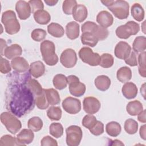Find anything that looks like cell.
Returning a JSON list of instances; mask_svg holds the SVG:
<instances>
[{"mask_svg":"<svg viewBox=\"0 0 146 146\" xmlns=\"http://www.w3.org/2000/svg\"><path fill=\"white\" fill-rule=\"evenodd\" d=\"M33 95L27 86L22 87L16 91L9 104L10 109L13 113L18 117H21L28 112L33 107Z\"/></svg>","mask_w":146,"mask_h":146,"instance_id":"6da1fadb","label":"cell"},{"mask_svg":"<svg viewBox=\"0 0 146 146\" xmlns=\"http://www.w3.org/2000/svg\"><path fill=\"white\" fill-rule=\"evenodd\" d=\"M40 52L43 60L48 66L55 65L59 60L55 53V46L54 43L48 40L43 41L40 45Z\"/></svg>","mask_w":146,"mask_h":146,"instance_id":"7a4b0ae2","label":"cell"},{"mask_svg":"<svg viewBox=\"0 0 146 146\" xmlns=\"http://www.w3.org/2000/svg\"><path fill=\"white\" fill-rule=\"evenodd\" d=\"M6 32L10 35L17 34L20 30V24L17 19L15 13L13 10H7L3 13L1 19Z\"/></svg>","mask_w":146,"mask_h":146,"instance_id":"3957f363","label":"cell"},{"mask_svg":"<svg viewBox=\"0 0 146 146\" xmlns=\"http://www.w3.org/2000/svg\"><path fill=\"white\" fill-rule=\"evenodd\" d=\"M1 121L7 131L14 135L18 132L22 127L20 120L9 112H4L1 113Z\"/></svg>","mask_w":146,"mask_h":146,"instance_id":"277c9868","label":"cell"},{"mask_svg":"<svg viewBox=\"0 0 146 146\" xmlns=\"http://www.w3.org/2000/svg\"><path fill=\"white\" fill-rule=\"evenodd\" d=\"M140 30L139 23L134 21H128L125 25L119 26L116 30V35L120 39H128L131 35H134Z\"/></svg>","mask_w":146,"mask_h":146,"instance_id":"5b68a950","label":"cell"},{"mask_svg":"<svg viewBox=\"0 0 146 146\" xmlns=\"http://www.w3.org/2000/svg\"><path fill=\"white\" fill-rule=\"evenodd\" d=\"M108 8L119 19H126L129 15V5L125 1H113V3Z\"/></svg>","mask_w":146,"mask_h":146,"instance_id":"8992f818","label":"cell"},{"mask_svg":"<svg viewBox=\"0 0 146 146\" xmlns=\"http://www.w3.org/2000/svg\"><path fill=\"white\" fill-rule=\"evenodd\" d=\"M66 143L68 146H78L82 139L83 133L81 128L78 125H71L67 128Z\"/></svg>","mask_w":146,"mask_h":146,"instance_id":"52a82bcc","label":"cell"},{"mask_svg":"<svg viewBox=\"0 0 146 146\" xmlns=\"http://www.w3.org/2000/svg\"><path fill=\"white\" fill-rule=\"evenodd\" d=\"M79 56L80 59L85 63L91 66L99 65L100 56L98 53L94 52L91 48L83 47L79 51Z\"/></svg>","mask_w":146,"mask_h":146,"instance_id":"ba28073f","label":"cell"},{"mask_svg":"<svg viewBox=\"0 0 146 146\" xmlns=\"http://www.w3.org/2000/svg\"><path fill=\"white\" fill-rule=\"evenodd\" d=\"M67 79L69 85V91L72 95L80 97L85 93L86 86L79 81V78L76 76L71 75L67 77Z\"/></svg>","mask_w":146,"mask_h":146,"instance_id":"9c48e42d","label":"cell"},{"mask_svg":"<svg viewBox=\"0 0 146 146\" xmlns=\"http://www.w3.org/2000/svg\"><path fill=\"white\" fill-rule=\"evenodd\" d=\"M77 56L75 51L72 48H67L60 55V62L66 68H72L77 62Z\"/></svg>","mask_w":146,"mask_h":146,"instance_id":"30bf717a","label":"cell"},{"mask_svg":"<svg viewBox=\"0 0 146 146\" xmlns=\"http://www.w3.org/2000/svg\"><path fill=\"white\" fill-rule=\"evenodd\" d=\"M62 105L64 110L70 114H76L81 110L80 101L71 96L64 99Z\"/></svg>","mask_w":146,"mask_h":146,"instance_id":"8fae6325","label":"cell"},{"mask_svg":"<svg viewBox=\"0 0 146 146\" xmlns=\"http://www.w3.org/2000/svg\"><path fill=\"white\" fill-rule=\"evenodd\" d=\"M101 107L99 100L95 97H86L83 102L84 111L88 114H94L99 111Z\"/></svg>","mask_w":146,"mask_h":146,"instance_id":"7c38bea8","label":"cell"},{"mask_svg":"<svg viewBox=\"0 0 146 146\" xmlns=\"http://www.w3.org/2000/svg\"><path fill=\"white\" fill-rule=\"evenodd\" d=\"M15 10L21 20H26L31 15V9L29 3L25 1H19L15 5Z\"/></svg>","mask_w":146,"mask_h":146,"instance_id":"4fadbf2b","label":"cell"},{"mask_svg":"<svg viewBox=\"0 0 146 146\" xmlns=\"http://www.w3.org/2000/svg\"><path fill=\"white\" fill-rule=\"evenodd\" d=\"M131 52V47L129 44L124 41H120L117 43L115 48V55L116 58L125 60L129 55Z\"/></svg>","mask_w":146,"mask_h":146,"instance_id":"5bb4252c","label":"cell"},{"mask_svg":"<svg viewBox=\"0 0 146 146\" xmlns=\"http://www.w3.org/2000/svg\"><path fill=\"white\" fill-rule=\"evenodd\" d=\"M34 138V134L30 129H23L17 136V141L19 145L30 144Z\"/></svg>","mask_w":146,"mask_h":146,"instance_id":"9a60e30c","label":"cell"},{"mask_svg":"<svg viewBox=\"0 0 146 146\" xmlns=\"http://www.w3.org/2000/svg\"><path fill=\"white\" fill-rule=\"evenodd\" d=\"M96 21L100 26L107 29L113 24V18L108 11L103 10L98 14Z\"/></svg>","mask_w":146,"mask_h":146,"instance_id":"2e32d148","label":"cell"},{"mask_svg":"<svg viewBox=\"0 0 146 146\" xmlns=\"http://www.w3.org/2000/svg\"><path fill=\"white\" fill-rule=\"evenodd\" d=\"M11 64L12 68L17 72H26L30 68L27 61L24 58L20 56L13 59Z\"/></svg>","mask_w":146,"mask_h":146,"instance_id":"e0dca14e","label":"cell"},{"mask_svg":"<svg viewBox=\"0 0 146 146\" xmlns=\"http://www.w3.org/2000/svg\"><path fill=\"white\" fill-rule=\"evenodd\" d=\"M74 19L79 22H83L87 17L88 11L87 7L82 4H77L72 11Z\"/></svg>","mask_w":146,"mask_h":146,"instance_id":"ac0fdd59","label":"cell"},{"mask_svg":"<svg viewBox=\"0 0 146 146\" xmlns=\"http://www.w3.org/2000/svg\"><path fill=\"white\" fill-rule=\"evenodd\" d=\"M121 92L125 98L132 99L136 96L138 90L136 84L133 83L126 82L122 87Z\"/></svg>","mask_w":146,"mask_h":146,"instance_id":"d6986e66","label":"cell"},{"mask_svg":"<svg viewBox=\"0 0 146 146\" xmlns=\"http://www.w3.org/2000/svg\"><path fill=\"white\" fill-rule=\"evenodd\" d=\"M22 53V49L21 46L18 44H13L6 47L4 50L3 55L9 59H12L20 56Z\"/></svg>","mask_w":146,"mask_h":146,"instance_id":"ffe728a7","label":"cell"},{"mask_svg":"<svg viewBox=\"0 0 146 146\" xmlns=\"http://www.w3.org/2000/svg\"><path fill=\"white\" fill-rule=\"evenodd\" d=\"M30 74L34 78H38L42 76L45 72V66L41 61H36L31 63L29 68Z\"/></svg>","mask_w":146,"mask_h":146,"instance_id":"44dd1931","label":"cell"},{"mask_svg":"<svg viewBox=\"0 0 146 146\" xmlns=\"http://www.w3.org/2000/svg\"><path fill=\"white\" fill-rule=\"evenodd\" d=\"M66 33L68 38L74 40L79 35V25L76 22H70L66 26Z\"/></svg>","mask_w":146,"mask_h":146,"instance_id":"7402d4cb","label":"cell"},{"mask_svg":"<svg viewBox=\"0 0 146 146\" xmlns=\"http://www.w3.org/2000/svg\"><path fill=\"white\" fill-rule=\"evenodd\" d=\"M96 87L101 91L107 90L111 85V80L106 75H102L98 76L94 81Z\"/></svg>","mask_w":146,"mask_h":146,"instance_id":"603a6c76","label":"cell"},{"mask_svg":"<svg viewBox=\"0 0 146 146\" xmlns=\"http://www.w3.org/2000/svg\"><path fill=\"white\" fill-rule=\"evenodd\" d=\"M43 90L49 104L54 106L60 103V96L56 90L54 88L43 89Z\"/></svg>","mask_w":146,"mask_h":146,"instance_id":"cb8c5ba5","label":"cell"},{"mask_svg":"<svg viewBox=\"0 0 146 146\" xmlns=\"http://www.w3.org/2000/svg\"><path fill=\"white\" fill-rule=\"evenodd\" d=\"M126 110L128 113L131 116L137 115L143 110V104L139 100L129 102L126 106Z\"/></svg>","mask_w":146,"mask_h":146,"instance_id":"d4e9b609","label":"cell"},{"mask_svg":"<svg viewBox=\"0 0 146 146\" xmlns=\"http://www.w3.org/2000/svg\"><path fill=\"white\" fill-rule=\"evenodd\" d=\"M34 18L40 25H46L51 20L50 14L44 10H39L34 13Z\"/></svg>","mask_w":146,"mask_h":146,"instance_id":"484cf974","label":"cell"},{"mask_svg":"<svg viewBox=\"0 0 146 146\" xmlns=\"http://www.w3.org/2000/svg\"><path fill=\"white\" fill-rule=\"evenodd\" d=\"M116 77L117 79L121 83L128 82L132 78L131 70L127 66L122 67L117 70Z\"/></svg>","mask_w":146,"mask_h":146,"instance_id":"4316f807","label":"cell"},{"mask_svg":"<svg viewBox=\"0 0 146 146\" xmlns=\"http://www.w3.org/2000/svg\"><path fill=\"white\" fill-rule=\"evenodd\" d=\"M47 31L52 36L55 38H60L63 36L64 30L59 24L55 22L51 23L47 26Z\"/></svg>","mask_w":146,"mask_h":146,"instance_id":"83f0119b","label":"cell"},{"mask_svg":"<svg viewBox=\"0 0 146 146\" xmlns=\"http://www.w3.org/2000/svg\"><path fill=\"white\" fill-rule=\"evenodd\" d=\"M92 33L98 40H103L107 38L109 34L108 30L106 28H104L96 23L93 27L90 32Z\"/></svg>","mask_w":146,"mask_h":146,"instance_id":"f1b7e54d","label":"cell"},{"mask_svg":"<svg viewBox=\"0 0 146 146\" xmlns=\"http://www.w3.org/2000/svg\"><path fill=\"white\" fill-rule=\"evenodd\" d=\"M131 13L132 17L138 22H141L144 18V10L141 5L138 3H135L132 6Z\"/></svg>","mask_w":146,"mask_h":146,"instance_id":"f546056e","label":"cell"},{"mask_svg":"<svg viewBox=\"0 0 146 146\" xmlns=\"http://www.w3.org/2000/svg\"><path fill=\"white\" fill-rule=\"evenodd\" d=\"M121 127L119 123L116 121H111L107 124L106 131L107 133L112 137L117 136L121 132Z\"/></svg>","mask_w":146,"mask_h":146,"instance_id":"4dcf8cb0","label":"cell"},{"mask_svg":"<svg viewBox=\"0 0 146 146\" xmlns=\"http://www.w3.org/2000/svg\"><path fill=\"white\" fill-rule=\"evenodd\" d=\"M133 50L136 52H143L146 48V38L144 36H137L132 44Z\"/></svg>","mask_w":146,"mask_h":146,"instance_id":"1f68e13d","label":"cell"},{"mask_svg":"<svg viewBox=\"0 0 146 146\" xmlns=\"http://www.w3.org/2000/svg\"><path fill=\"white\" fill-rule=\"evenodd\" d=\"M53 85L58 90H63L67 87L68 84L67 77L63 74H56L52 80Z\"/></svg>","mask_w":146,"mask_h":146,"instance_id":"d6a6232c","label":"cell"},{"mask_svg":"<svg viewBox=\"0 0 146 146\" xmlns=\"http://www.w3.org/2000/svg\"><path fill=\"white\" fill-rule=\"evenodd\" d=\"M27 86L32 93L36 96L40 95L43 92V89L40 83L34 79H30L27 81Z\"/></svg>","mask_w":146,"mask_h":146,"instance_id":"836d02e7","label":"cell"},{"mask_svg":"<svg viewBox=\"0 0 146 146\" xmlns=\"http://www.w3.org/2000/svg\"><path fill=\"white\" fill-rule=\"evenodd\" d=\"M81 41L82 44L90 47L95 46L98 40L97 38L91 33H83L81 36Z\"/></svg>","mask_w":146,"mask_h":146,"instance_id":"e575fe53","label":"cell"},{"mask_svg":"<svg viewBox=\"0 0 146 146\" xmlns=\"http://www.w3.org/2000/svg\"><path fill=\"white\" fill-rule=\"evenodd\" d=\"M27 126L28 128L33 131L38 132L42 129L43 127V121L40 117L34 116L29 120Z\"/></svg>","mask_w":146,"mask_h":146,"instance_id":"d590c367","label":"cell"},{"mask_svg":"<svg viewBox=\"0 0 146 146\" xmlns=\"http://www.w3.org/2000/svg\"><path fill=\"white\" fill-rule=\"evenodd\" d=\"M50 135L55 138L60 137L63 134V127L60 123H52L49 127Z\"/></svg>","mask_w":146,"mask_h":146,"instance_id":"8d00e7d4","label":"cell"},{"mask_svg":"<svg viewBox=\"0 0 146 146\" xmlns=\"http://www.w3.org/2000/svg\"><path fill=\"white\" fill-rule=\"evenodd\" d=\"M124 129L127 133L133 135L137 131L138 123L132 119H128L124 123Z\"/></svg>","mask_w":146,"mask_h":146,"instance_id":"74e56055","label":"cell"},{"mask_svg":"<svg viewBox=\"0 0 146 146\" xmlns=\"http://www.w3.org/2000/svg\"><path fill=\"white\" fill-rule=\"evenodd\" d=\"M62 110L59 107H50L47 111V116L51 120H59L62 117Z\"/></svg>","mask_w":146,"mask_h":146,"instance_id":"f35d334b","label":"cell"},{"mask_svg":"<svg viewBox=\"0 0 146 146\" xmlns=\"http://www.w3.org/2000/svg\"><path fill=\"white\" fill-rule=\"evenodd\" d=\"M114 62V59L112 55L104 53L100 56V60L99 65L103 68H110L112 66Z\"/></svg>","mask_w":146,"mask_h":146,"instance_id":"ab89813d","label":"cell"},{"mask_svg":"<svg viewBox=\"0 0 146 146\" xmlns=\"http://www.w3.org/2000/svg\"><path fill=\"white\" fill-rule=\"evenodd\" d=\"M35 103L36 107L40 110H45L48 107L49 103L46 97L44 90L42 94L36 96L35 100Z\"/></svg>","mask_w":146,"mask_h":146,"instance_id":"60d3db41","label":"cell"},{"mask_svg":"<svg viewBox=\"0 0 146 146\" xmlns=\"http://www.w3.org/2000/svg\"><path fill=\"white\" fill-rule=\"evenodd\" d=\"M145 52L140 53L137 59V65H139V72L140 75L143 78L145 77Z\"/></svg>","mask_w":146,"mask_h":146,"instance_id":"b9f144b4","label":"cell"},{"mask_svg":"<svg viewBox=\"0 0 146 146\" xmlns=\"http://www.w3.org/2000/svg\"><path fill=\"white\" fill-rule=\"evenodd\" d=\"M77 5V2L75 0H66L63 2L62 9L64 14L71 15L72 14L75 6Z\"/></svg>","mask_w":146,"mask_h":146,"instance_id":"7bdbcfd3","label":"cell"},{"mask_svg":"<svg viewBox=\"0 0 146 146\" xmlns=\"http://www.w3.org/2000/svg\"><path fill=\"white\" fill-rule=\"evenodd\" d=\"M0 145H19L17 139L9 135H5L0 139Z\"/></svg>","mask_w":146,"mask_h":146,"instance_id":"ee69618b","label":"cell"},{"mask_svg":"<svg viewBox=\"0 0 146 146\" xmlns=\"http://www.w3.org/2000/svg\"><path fill=\"white\" fill-rule=\"evenodd\" d=\"M97 122L96 117L92 115H86L82 120V125L86 128L90 129L92 128Z\"/></svg>","mask_w":146,"mask_h":146,"instance_id":"f6af8a7d","label":"cell"},{"mask_svg":"<svg viewBox=\"0 0 146 146\" xmlns=\"http://www.w3.org/2000/svg\"><path fill=\"white\" fill-rule=\"evenodd\" d=\"M46 35L47 33L44 30L42 29H36L31 32V37L35 41L40 42L45 38Z\"/></svg>","mask_w":146,"mask_h":146,"instance_id":"bcb514c9","label":"cell"},{"mask_svg":"<svg viewBox=\"0 0 146 146\" xmlns=\"http://www.w3.org/2000/svg\"><path fill=\"white\" fill-rule=\"evenodd\" d=\"M89 130L94 135L99 136L104 132V124L100 121L97 120L95 125Z\"/></svg>","mask_w":146,"mask_h":146,"instance_id":"7dc6e473","label":"cell"},{"mask_svg":"<svg viewBox=\"0 0 146 146\" xmlns=\"http://www.w3.org/2000/svg\"><path fill=\"white\" fill-rule=\"evenodd\" d=\"M28 3L31 7V12L33 13L38 10H43L44 5L43 2L40 0H30L28 2Z\"/></svg>","mask_w":146,"mask_h":146,"instance_id":"c3c4849f","label":"cell"},{"mask_svg":"<svg viewBox=\"0 0 146 146\" xmlns=\"http://www.w3.org/2000/svg\"><path fill=\"white\" fill-rule=\"evenodd\" d=\"M0 63V71L1 73L7 74L11 71V66L9 62L7 59L1 58Z\"/></svg>","mask_w":146,"mask_h":146,"instance_id":"681fc988","label":"cell"},{"mask_svg":"<svg viewBox=\"0 0 146 146\" xmlns=\"http://www.w3.org/2000/svg\"><path fill=\"white\" fill-rule=\"evenodd\" d=\"M40 145L42 146H56L58 145V143L57 141L52 137L50 136H46L43 137L41 140Z\"/></svg>","mask_w":146,"mask_h":146,"instance_id":"f907efd6","label":"cell"},{"mask_svg":"<svg viewBox=\"0 0 146 146\" xmlns=\"http://www.w3.org/2000/svg\"><path fill=\"white\" fill-rule=\"evenodd\" d=\"M126 64L128 65L133 67L137 65V59L136 54L134 51H131L128 57L124 60Z\"/></svg>","mask_w":146,"mask_h":146,"instance_id":"816d5d0a","label":"cell"},{"mask_svg":"<svg viewBox=\"0 0 146 146\" xmlns=\"http://www.w3.org/2000/svg\"><path fill=\"white\" fill-rule=\"evenodd\" d=\"M145 113H146L145 110H143L139 114H138L137 119L140 122H141L143 123H145L146 122Z\"/></svg>","mask_w":146,"mask_h":146,"instance_id":"f5cc1de1","label":"cell"},{"mask_svg":"<svg viewBox=\"0 0 146 146\" xmlns=\"http://www.w3.org/2000/svg\"><path fill=\"white\" fill-rule=\"evenodd\" d=\"M145 125H143L142 126H141L140 128V136L141 137V138H142L143 140H145L146 139V137H145Z\"/></svg>","mask_w":146,"mask_h":146,"instance_id":"db71d44e","label":"cell"},{"mask_svg":"<svg viewBox=\"0 0 146 146\" xmlns=\"http://www.w3.org/2000/svg\"><path fill=\"white\" fill-rule=\"evenodd\" d=\"M44 2L48 6H52L55 5L58 2V1H56V0H45Z\"/></svg>","mask_w":146,"mask_h":146,"instance_id":"11a10c76","label":"cell"},{"mask_svg":"<svg viewBox=\"0 0 146 146\" xmlns=\"http://www.w3.org/2000/svg\"><path fill=\"white\" fill-rule=\"evenodd\" d=\"M113 1H102L101 2L106 6L108 7L109 6H111V5L113 3Z\"/></svg>","mask_w":146,"mask_h":146,"instance_id":"9f6ffc18","label":"cell"},{"mask_svg":"<svg viewBox=\"0 0 146 146\" xmlns=\"http://www.w3.org/2000/svg\"><path fill=\"white\" fill-rule=\"evenodd\" d=\"M113 143L111 144V145H124V144L123 143H121V141L119 140H112V141Z\"/></svg>","mask_w":146,"mask_h":146,"instance_id":"6f0895ef","label":"cell"}]
</instances>
